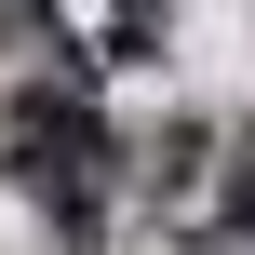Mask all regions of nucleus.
I'll return each mask as SVG.
<instances>
[{
  "label": "nucleus",
  "instance_id": "2",
  "mask_svg": "<svg viewBox=\"0 0 255 255\" xmlns=\"http://www.w3.org/2000/svg\"><path fill=\"white\" fill-rule=\"evenodd\" d=\"M229 229H242V242H255V161H242V175H229Z\"/></svg>",
  "mask_w": 255,
  "mask_h": 255
},
{
  "label": "nucleus",
  "instance_id": "1",
  "mask_svg": "<svg viewBox=\"0 0 255 255\" xmlns=\"http://www.w3.org/2000/svg\"><path fill=\"white\" fill-rule=\"evenodd\" d=\"M0 148H13V175L67 215V229H94V188H108V134H94V94H67V81H27L13 94V121H0Z\"/></svg>",
  "mask_w": 255,
  "mask_h": 255
}]
</instances>
